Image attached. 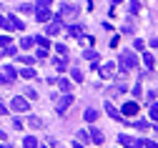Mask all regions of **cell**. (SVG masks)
<instances>
[{
    "mask_svg": "<svg viewBox=\"0 0 158 148\" xmlns=\"http://www.w3.org/2000/svg\"><path fill=\"white\" fill-rule=\"evenodd\" d=\"M48 35H58V33H63V20L60 18H55V20H48Z\"/></svg>",
    "mask_w": 158,
    "mask_h": 148,
    "instance_id": "obj_3",
    "label": "cell"
},
{
    "mask_svg": "<svg viewBox=\"0 0 158 148\" xmlns=\"http://www.w3.org/2000/svg\"><path fill=\"white\" fill-rule=\"evenodd\" d=\"M143 63H146V68H148V70L156 66V60H153V55H151V53H146V55H143Z\"/></svg>",
    "mask_w": 158,
    "mask_h": 148,
    "instance_id": "obj_19",
    "label": "cell"
},
{
    "mask_svg": "<svg viewBox=\"0 0 158 148\" xmlns=\"http://www.w3.org/2000/svg\"><path fill=\"white\" fill-rule=\"evenodd\" d=\"M133 45H135V50H143V48H146V43H143V40H135Z\"/></svg>",
    "mask_w": 158,
    "mask_h": 148,
    "instance_id": "obj_37",
    "label": "cell"
},
{
    "mask_svg": "<svg viewBox=\"0 0 158 148\" xmlns=\"http://www.w3.org/2000/svg\"><path fill=\"white\" fill-rule=\"evenodd\" d=\"M20 13H35V8H30V5H20Z\"/></svg>",
    "mask_w": 158,
    "mask_h": 148,
    "instance_id": "obj_36",
    "label": "cell"
},
{
    "mask_svg": "<svg viewBox=\"0 0 158 148\" xmlns=\"http://www.w3.org/2000/svg\"><path fill=\"white\" fill-rule=\"evenodd\" d=\"M10 108H13V111H18V113H25V111H28V100L18 95V98H13V100H10Z\"/></svg>",
    "mask_w": 158,
    "mask_h": 148,
    "instance_id": "obj_4",
    "label": "cell"
},
{
    "mask_svg": "<svg viewBox=\"0 0 158 148\" xmlns=\"http://www.w3.org/2000/svg\"><path fill=\"white\" fill-rule=\"evenodd\" d=\"M8 23H10V30H25V25H23L15 15H8Z\"/></svg>",
    "mask_w": 158,
    "mask_h": 148,
    "instance_id": "obj_11",
    "label": "cell"
},
{
    "mask_svg": "<svg viewBox=\"0 0 158 148\" xmlns=\"http://www.w3.org/2000/svg\"><path fill=\"white\" fill-rule=\"evenodd\" d=\"M15 75H18V73H15V68H10V66H8L3 73H0V83H13V80H15Z\"/></svg>",
    "mask_w": 158,
    "mask_h": 148,
    "instance_id": "obj_6",
    "label": "cell"
},
{
    "mask_svg": "<svg viewBox=\"0 0 158 148\" xmlns=\"http://www.w3.org/2000/svg\"><path fill=\"white\" fill-rule=\"evenodd\" d=\"M83 58H85V60H93V63H98V53H95V50H85V53H83Z\"/></svg>",
    "mask_w": 158,
    "mask_h": 148,
    "instance_id": "obj_21",
    "label": "cell"
},
{
    "mask_svg": "<svg viewBox=\"0 0 158 148\" xmlns=\"http://www.w3.org/2000/svg\"><path fill=\"white\" fill-rule=\"evenodd\" d=\"M28 123L33 125V128H40V125H43V121L38 118V116H30V118H28Z\"/></svg>",
    "mask_w": 158,
    "mask_h": 148,
    "instance_id": "obj_23",
    "label": "cell"
},
{
    "mask_svg": "<svg viewBox=\"0 0 158 148\" xmlns=\"http://www.w3.org/2000/svg\"><path fill=\"white\" fill-rule=\"evenodd\" d=\"M0 116H8V108H5L3 103H0Z\"/></svg>",
    "mask_w": 158,
    "mask_h": 148,
    "instance_id": "obj_38",
    "label": "cell"
},
{
    "mask_svg": "<svg viewBox=\"0 0 158 148\" xmlns=\"http://www.w3.org/2000/svg\"><path fill=\"white\" fill-rule=\"evenodd\" d=\"M135 128H141V131H148V121H135Z\"/></svg>",
    "mask_w": 158,
    "mask_h": 148,
    "instance_id": "obj_31",
    "label": "cell"
},
{
    "mask_svg": "<svg viewBox=\"0 0 158 148\" xmlns=\"http://www.w3.org/2000/svg\"><path fill=\"white\" fill-rule=\"evenodd\" d=\"M73 148H83V146H81V141H73Z\"/></svg>",
    "mask_w": 158,
    "mask_h": 148,
    "instance_id": "obj_40",
    "label": "cell"
},
{
    "mask_svg": "<svg viewBox=\"0 0 158 148\" xmlns=\"http://www.w3.org/2000/svg\"><path fill=\"white\" fill-rule=\"evenodd\" d=\"M106 111H108V116H110V118H113V121H123V116H121V113H118V111H115V108H113V105H110V103H108V100H106Z\"/></svg>",
    "mask_w": 158,
    "mask_h": 148,
    "instance_id": "obj_13",
    "label": "cell"
},
{
    "mask_svg": "<svg viewBox=\"0 0 158 148\" xmlns=\"http://www.w3.org/2000/svg\"><path fill=\"white\" fill-rule=\"evenodd\" d=\"M118 63H121V70H123V73L135 70V66H138V60H135V55H133V53H123Z\"/></svg>",
    "mask_w": 158,
    "mask_h": 148,
    "instance_id": "obj_1",
    "label": "cell"
},
{
    "mask_svg": "<svg viewBox=\"0 0 158 148\" xmlns=\"http://www.w3.org/2000/svg\"><path fill=\"white\" fill-rule=\"evenodd\" d=\"M113 73H115V66H113V63H103V66H101V75H103V78H113Z\"/></svg>",
    "mask_w": 158,
    "mask_h": 148,
    "instance_id": "obj_10",
    "label": "cell"
},
{
    "mask_svg": "<svg viewBox=\"0 0 158 148\" xmlns=\"http://www.w3.org/2000/svg\"><path fill=\"white\" fill-rule=\"evenodd\" d=\"M75 15H78V8H75V5H68V3L60 5V13H58V18H60V20H73Z\"/></svg>",
    "mask_w": 158,
    "mask_h": 148,
    "instance_id": "obj_2",
    "label": "cell"
},
{
    "mask_svg": "<svg viewBox=\"0 0 158 148\" xmlns=\"http://www.w3.org/2000/svg\"><path fill=\"white\" fill-rule=\"evenodd\" d=\"M35 18L40 20V23H48V20H53V15H50V8H48V10H35Z\"/></svg>",
    "mask_w": 158,
    "mask_h": 148,
    "instance_id": "obj_12",
    "label": "cell"
},
{
    "mask_svg": "<svg viewBox=\"0 0 158 148\" xmlns=\"http://www.w3.org/2000/svg\"><path fill=\"white\" fill-rule=\"evenodd\" d=\"M20 63H25V66H33L35 58H30V55H20Z\"/></svg>",
    "mask_w": 158,
    "mask_h": 148,
    "instance_id": "obj_30",
    "label": "cell"
},
{
    "mask_svg": "<svg viewBox=\"0 0 158 148\" xmlns=\"http://www.w3.org/2000/svg\"><path fill=\"white\" fill-rule=\"evenodd\" d=\"M55 50H58V53H60V55H68V48H65L63 43H58V45H55Z\"/></svg>",
    "mask_w": 158,
    "mask_h": 148,
    "instance_id": "obj_32",
    "label": "cell"
},
{
    "mask_svg": "<svg viewBox=\"0 0 158 148\" xmlns=\"http://www.w3.org/2000/svg\"><path fill=\"white\" fill-rule=\"evenodd\" d=\"M55 83H58V88H60L63 93H70V91H73V83H70L68 78H55Z\"/></svg>",
    "mask_w": 158,
    "mask_h": 148,
    "instance_id": "obj_9",
    "label": "cell"
},
{
    "mask_svg": "<svg viewBox=\"0 0 158 148\" xmlns=\"http://www.w3.org/2000/svg\"><path fill=\"white\" fill-rule=\"evenodd\" d=\"M20 75H23V78H33V75H35V70L28 66V68H23V70H20Z\"/></svg>",
    "mask_w": 158,
    "mask_h": 148,
    "instance_id": "obj_27",
    "label": "cell"
},
{
    "mask_svg": "<svg viewBox=\"0 0 158 148\" xmlns=\"http://www.w3.org/2000/svg\"><path fill=\"white\" fill-rule=\"evenodd\" d=\"M70 103H73V95H70V93H65V95H63L60 100L55 103V111H58V113H63L65 108H70Z\"/></svg>",
    "mask_w": 158,
    "mask_h": 148,
    "instance_id": "obj_5",
    "label": "cell"
},
{
    "mask_svg": "<svg viewBox=\"0 0 158 148\" xmlns=\"http://www.w3.org/2000/svg\"><path fill=\"white\" fill-rule=\"evenodd\" d=\"M133 95H143V88H141V83H135V88H133Z\"/></svg>",
    "mask_w": 158,
    "mask_h": 148,
    "instance_id": "obj_34",
    "label": "cell"
},
{
    "mask_svg": "<svg viewBox=\"0 0 158 148\" xmlns=\"http://www.w3.org/2000/svg\"><path fill=\"white\" fill-rule=\"evenodd\" d=\"M3 55H5V50H0V58H3Z\"/></svg>",
    "mask_w": 158,
    "mask_h": 148,
    "instance_id": "obj_41",
    "label": "cell"
},
{
    "mask_svg": "<svg viewBox=\"0 0 158 148\" xmlns=\"http://www.w3.org/2000/svg\"><path fill=\"white\" fill-rule=\"evenodd\" d=\"M5 55H18V48H15V45H8V48H5Z\"/></svg>",
    "mask_w": 158,
    "mask_h": 148,
    "instance_id": "obj_33",
    "label": "cell"
},
{
    "mask_svg": "<svg viewBox=\"0 0 158 148\" xmlns=\"http://www.w3.org/2000/svg\"><path fill=\"white\" fill-rule=\"evenodd\" d=\"M88 133H90V136H88V138H90V141H93V143H98V146H101V143H103V141H106V136H103V131H98V128H90V131H88Z\"/></svg>",
    "mask_w": 158,
    "mask_h": 148,
    "instance_id": "obj_8",
    "label": "cell"
},
{
    "mask_svg": "<svg viewBox=\"0 0 158 148\" xmlns=\"http://www.w3.org/2000/svg\"><path fill=\"white\" fill-rule=\"evenodd\" d=\"M121 113H126V118H131V116H135V113H138V103H135V100H131V103H126Z\"/></svg>",
    "mask_w": 158,
    "mask_h": 148,
    "instance_id": "obj_7",
    "label": "cell"
},
{
    "mask_svg": "<svg viewBox=\"0 0 158 148\" xmlns=\"http://www.w3.org/2000/svg\"><path fill=\"white\" fill-rule=\"evenodd\" d=\"M20 45H23L25 50H28V48H33V45H35V38H23V43H20Z\"/></svg>",
    "mask_w": 158,
    "mask_h": 148,
    "instance_id": "obj_24",
    "label": "cell"
},
{
    "mask_svg": "<svg viewBox=\"0 0 158 148\" xmlns=\"http://www.w3.org/2000/svg\"><path fill=\"white\" fill-rule=\"evenodd\" d=\"M151 45H153V48H158V38H151Z\"/></svg>",
    "mask_w": 158,
    "mask_h": 148,
    "instance_id": "obj_39",
    "label": "cell"
},
{
    "mask_svg": "<svg viewBox=\"0 0 158 148\" xmlns=\"http://www.w3.org/2000/svg\"><path fill=\"white\" fill-rule=\"evenodd\" d=\"M53 66H55L58 70H65V60H60V58H55V60H53Z\"/></svg>",
    "mask_w": 158,
    "mask_h": 148,
    "instance_id": "obj_29",
    "label": "cell"
},
{
    "mask_svg": "<svg viewBox=\"0 0 158 148\" xmlns=\"http://www.w3.org/2000/svg\"><path fill=\"white\" fill-rule=\"evenodd\" d=\"M70 73H73V80H75V83H83V70L75 68V70H70Z\"/></svg>",
    "mask_w": 158,
    "mask_h": 148,
    "instance_id": "obj_25",
    "label": "cell"
},
{
    "mask_svg": "<svg viewBox=\"0 0 158 148\" xmlns=\"http://www.w3.org/2000/svg\"><path fill=\"white\" fill-rule=\"evenodd\" d=\"M0 45H10V38L8 35H0Z\"/></svg>",
    "mask_w": 158,
    "mask_h": 148,
    "instance_id": "obj_35",
    "label": "cell"
},
{
    "mask_svg": "<svg viewBox=\"0 0 158 148\" xmlns=\"http://www.w3.org/2000/svg\"><path fill=\"white\" fill-rule=\"evenodd\" d=\"M148 113H151V121H158V103L151 105V111H148Z\"/></svg>",
    "mask_w": 158,
    "mask_h": 148,
    "instance_id": "obj_26",
    "label": "cell"
},
{
    "mask_svg": "<svg viewBox=\"0 0 158 148\" xmlns=\"http://www.w3.org/2000/svg\"><path fill=\"white\" fill-rule=\"evenodd\" d=\"M0 148H10V146H0Z\"/></svg>",
    "mask_w": 158,
    "mask_h": 148,
    "instance_id": "obj_42",
    "label": "cell"
},
{
    "mask_svg": "<svg viewBox=\"0 0 158 148\" xmlns=\"http://www.w3.org/2000/svg\"><path fill=\"white\" fill-rule=\"evenodd\" d=\"M35 43L40 45V48H50V40H48V35H38V38H35Z\"/></svg>",
    "mask_w": 158,
    "mask_h": 148,
    "instance_id": "obj_17",
    "label": "cell"
},
{
    "mask_svg": "<svg viewBox=\"0 0 158 148\" xmlns=\"http://www.w3.org/2000/svg\"><path fill=\"white\" fill-rule=\"evenodd\" d=\"M128 10H131V13H138V10H141V3H138V0H131Z\"/></svg>",
    "mask_w": 158,
    "mask_h": 148,
    "instance_id": "obj_28",
    "label": "cell"
},
{
    "mask_svg": "<svg viewBox=\"0 0 158 148\" xmlns=\"http://www.w3.org/2000/svg\"><path fill=\"white\" fill-rule=\"evenodd\" d=\"M50 3H53V0H38L35 10H48V8H50Z\"/></svg>",
    "mask_w": 158,
    "mask_h": 148,
    "instance_id": "obj_20",
    "label": "cell"
},
{
    "mask_svg": "<svg viewBox=\"0 0 158 148\" xmlns=\"http://www.w3.org/2000/svg\"><path fill=\"white\" fill-rule=\"evenodd\" d=\"M83 118H85V121H88V123H93V121H95V118H98V113H95V111H93V108H85V113H83Z\"/></svg>",
    "mask_w": 158,
    "mask_h": 148,
    "instance_id": "obj_18",
    "label": "cell"
},
{
    "mask_svg": "<svg viewBox=\"0 0 158 148\" xmlns=\"http://www.w3.org/2000/svg\"><path fill=\"white\" fill-rule=\"evenodd\" d=\"M113 3H121V0H113Z\"/></svg>",
    "mask_w": 158,
    "mask_h": 148,
    "instance_id": "obj_43",
    "label": "cell"
},
{
    "mask_svg": "<svg viewBox=\"0 0 158 148\" xmlns=\"http://www.w3.org/2000/svg\"><path fill=\"white\" fill-rule=\"evenodd\" d=\"M121 146H123V148H135V138H131V136L123 133V136H121Z\"/></svg>",
    "mask_w": 158,
    "mask_h": 148,
    "instance_id": "obj_14",
    "label": "cell"
},
{
    "mask_svg": "<svg viewBox=\"0 0 158 148\" xmlns=\"http://www.w3.org/2000/svg\"><path fill=\"white\" fill-rule=\"evenodd\" d=\"M23 146H25V148H38V141H35L33 136H28V138L23 141Z\"/></svg>",
    "mask_w": 158,
    "mask_h": 148,
    "instance_id": "obj_22",
    "label": "cell"
},
{
    "mask_svg": "<svg viewBox=\"0 0 158 148\" xmlns=\"http://www.w3.org/2000/svg\"><path fill=\"white\" fill-rule=\"evenodd\" d=\"M135 148H158L153 141H148V138H143V141H135Z\"/></svg>",
    "mask_w": 158,
    "mask_h": 148,
    "instance_id": "obj_15",
    "label": "cell"
},
{
    "mask_svg": "<svg viewBox=\"0 0 158 148\" xmlns=\"http://www.w3.org/2000/svg\"><path fill=\"white\" fill-rule=\"evenodd\" d=\"M45 148H48V146H45Z\"/></svg>",
    "mask_w": 158,
    "mask_h": 148,
    "instance_id": "obj_44",
    "label": "cell"
},
{
    "mask_svg": "<svg viewBox=\"0 0 158 148\" xmlns=\"http://www.w3.org/2000/svg\"><path fill=\"white\" fill-rule=\"evenodd\" d=\"M68 33H70L73 38H83V28H81V25H70V28H68Z\"/></svg>",
    "mask_w": 158,
    "mask_h": 148,
    "instance_id": "obj_16",
    "label": "cell"
}]
</instances>
